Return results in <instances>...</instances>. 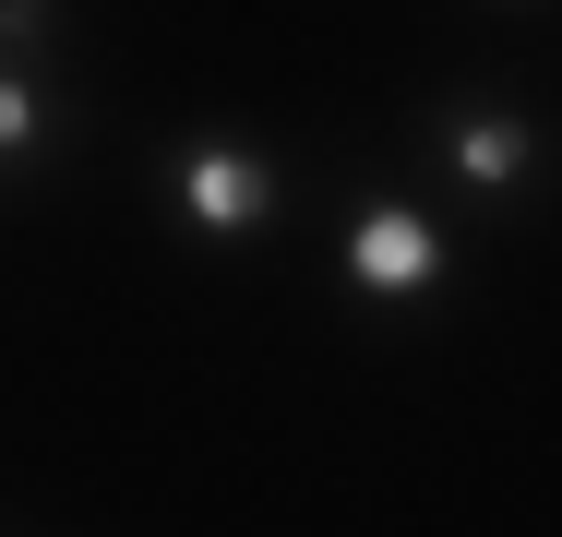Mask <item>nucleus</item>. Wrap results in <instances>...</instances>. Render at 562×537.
<instances>
[{"label":"nucleus","instance_id":"f257e3e1","mask_svg":"<svg viewBox=\"0 0 562 537\" xmlns=\"http://www.w3.org/2000/svg\"><path fill=\"white\" fill-rule=\"evenodd\" d=\"M168 192H180V215H192L204 239H251V227L276 215V168L239 156V144H192V156L168 168Z\"/></svg>","mask_w":562,"mask_h":537},{"label":"nucleus","instance_id":"f03ea898","mask_svg":"<svg viewBox=\"0 0 562 537\" xmlns=\"http://www.w3.org/2000/svg\"><path fill=\"white\" fill-rule=\"evenodd\" d=\"M443 275V227L407 204H371L359 227H347V287H371V299H419Z\"/></svg>","mask_w":562,"mask_h":537},{"label":"nucleus","instance_id":"7ed1b4c3","mask_svg":"<svg viewBox=\"0 0 562 537\" xmlns=\"http://www.w3.org/2000/svg\"><path fill=\"white\" fill-rule=\"evenodd\" d=\"M527 156H539V132H527L515 107H467V119H443V168L467 180V192H515Z\"/></svg>","mask_w":562,"mask_h":537},{"label":"nucleus","instance_id":"20e7f679","mask_svg":"<svg viewBox=\"0 0 562 537\" xmlns=\"http://www.w3.org/2000/svg\"><path fill=\"white\" fill-rule=\"evenodd\" d=\"M36 144H48V96L24 72H0V156H36Z\"/></svg>","mask_w":562,"mask_h":537},{"label":"nucleus","instance_id":"39448f33","mask_svg":"<svg viewBox=\"0 0 562 537\" xmlns=\"http://www.w3.org/2000/svg\"><path fill=\"white\" fill-rule=\"evenodd\" d=\"M36 24H48V0H0V48H24Z\"/></svg>","mask_w":562,"mask_h":537}]
</instances>
